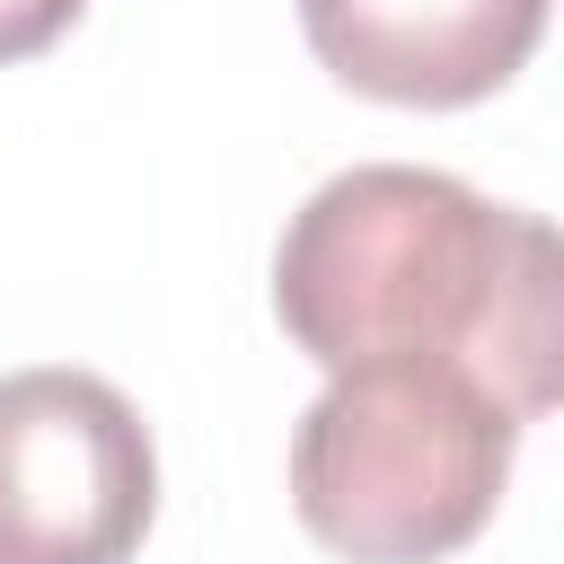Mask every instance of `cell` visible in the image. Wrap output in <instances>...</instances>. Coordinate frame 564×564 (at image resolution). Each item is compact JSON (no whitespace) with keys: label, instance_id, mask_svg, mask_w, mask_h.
Masks as SVG:
<instances>
[{"label":"cell","instance_id":"cell-1","mask_svg":"<svg viewBox=\"0 0 564 564\" xmlns=\"http://www.w3.org/2000/svg\"><path fill=\"white\" fill-rule=\"evenodd\" d=\"M273 317L335 379L449 361L511 423L564 405V229L441 167H344L273 247Z\"/></svg>","mask_w":564,"mask_h":564},{"label":"cell","instance_id":"cell-2","mask_svg":"<svg viewBox=\"0 0 564 564\" xmlns=\"http://www.w3.org/2000/svg\"><path fill=\"white\" fill-rule=\"evenodd\" d=\"M520 423L449 361H361L291 432V511L344 564L458 555L511 476Z\"/></svg>","mask_w":564,"mask_h":564},{"label":"cell","instance_id":"cell-3","mask_svg":"<svg viewBox=\"0 0 564 564\" xmlns=\"http://www.w3.org/2000/svg\"><path fill=\"white\" fill-rule=\"evenodd\" d=\"M159 511L150 423L97 370L0 379V564H132Z\"/></svg>","mask_w":564,"mask_h":564},{"label":"cell","instance_id":"cell-4","mask_svg":"<svg viewBox=\"0 0 564 564\" xmlns=\"http://www.w3.org/2000/svg\"><path fill=\"white\" fill-rule=\"evenodd\" d=\"M555 0H300L308 53L379 106H476L546 35Z\"/></svg>","mask_w":564,"mask_h":564},{"label":"cell","instance_id":"cell-5","mask_svg":"<svg viewBox=\"0 0 564 564\" xmlns=\"http://www.w3.org/2000/svg\"><path fill=\"white\" fill-rule=\"evenodd\" d=\"M79 9H88V0H0V62H26V53H44L53 35H70Z\"/></svg>","mask_w":564,"mask_h":564}]
</instances>
